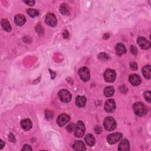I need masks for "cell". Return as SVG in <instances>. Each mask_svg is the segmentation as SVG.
I'll use <instances>...</instances> for the list:
<instances>
[{"label": "cell", "mask_w": 151, "mask_h": 151, "mask_svg": "<svg viewBox=\"0 0 151 151\" xmlns=\"http://www.w3.org/2000/svg\"><path fill=\"white\" fill-rule=\"evenodd\" d=\"M23 150H26V151H28V150H32V148H31V146L29 145H25L23 146Z\"/></svg>", "instance_id": "obj_30"}, {"label": "cell", "mask_w": 151, "mask_h": 151, "mask_svg": "<svg viewBox=\"0 0 151 151\" xmlns=\"http://www.w3.org/2000/svg\"><path fill=\"white\" fill-rule=\"evenodd\" d=\"M86 98L84 96H77L76 100V104L78 108H83L86 105Z\"/></svg>", "instance_id": "obj_16"}, {"label": "cell", "mask_w": 151, "mask_h": 151, "mask_svg": "<svg viewBox=\"0 0 151 151\" xmlns=\"http://www.w3.org/2000/svg\"><path fill=\"white\" fill-rule=\"evenodd\" d=\"M133 109H134L135 113L139 116H144L147 113L146 106L144 103L141 102H137L135 103Z\"/></svg>", "instance_id": "obj_1"}, {"label": "cell", "mask_w": 151, "mask_h": 151, "mask_svg": "<svg viewBox=\"0 0 151 151\" xmlns=\"http://www.w3.org/2000/svg\"><path fill=\"white\" fill-rule=\"evenodd\" d=\"M130 149L129 141L126 139L122 140L118 146V150L121 151H128Z\"/></svg>", "instance_id": "obj_13"}, {"label": "cell", "mask_w": 151, "mask_h": 151, "mask_svg": "<svg viewBox=\"0 0 151 151\" xmlns=\"http://www.w3.org/2000/svg\"><path fill=\"white\" fill-rule=\"evenodd\" d=\"M98 58L102 61H108L110 59L109 55L106 54L105 53H102L100 54H99L98 56Z\"/></svg>", "instance_id": "obj_25"}, {"label": "cell", "mask_w": 151, "mask_h": 151, "mask_svg": "<svg viewBox=\"0 0 151 151\" xmlns=\"http://www.w3.org/2000/svg\"><path fill=\"white\" fill-rule=\"evenodd\" d=\"M24 3H26L27 5H30V6H33L35 4V1H25Z\"/></svg>", "instance_id": "obj_31"}, {"label": "cell", "mask_w": 151, "mask_h": 151, "mask_svg": "<svg viewBox=\"0 0 151 151\" xmlns=\"http://www.w3.org/2000/svg\"><path fill=\"white\" fill-rule=\"evenodd\" d=\"M137 41L139 46L142 49L146 50V49H149L150 47V42L144 37H139Z\"/></svg>", "instance_id": "obj_11"}, {"label": "cell", "mask_w": 151, "mask_h": 151, "mask_svg": "<svg viewBox=\"0 0 151 151\" xmlns=\"http://www.w3.org/2000/svg\"><path fill=\"white\" fill-rule=\"evenodd\" d=\"M114 93V88L112 86H108L106 87L103 92L104 95L106 97H111L113 95Z\"/></svg>", "instance_id": "obj_22"}, {"label": "cell", "mask_w": 151, "mask_h": 151, "mask_svg": "<svg viewBox=\"0 0 151 151\" xmlns=\"http://www.w3.org/2000/svg\"><path fill=\"white\" fill-rule=\"evenodd\" d=\"M142 73L146 78L147 79L150 78L151 71H150V66L149 65H146L142 69Z\"/></svg>", "instance_id": "obj_21"}, {"label": "cell", "mask_w": 151, "mask_h": 151, "mask_svg": "<svg viewBox=\"0 0 151 151\" xmlns=\"http://www.w3.org/2000/svg\"><path fill=\"white\" fill-rule=\"evenodd\" d=\"M116 51L118 56H122L126 52V49L124 44L122 43L118 44L116 46Z\"/></svg>", "instance_id": "obj_17"}, {"label": "cell", "mask_w": 151, "mask_h": 151, "mask_svg": "<svg viewBox=\"0 0 151 151\" xmlns=\"http://www.w3.org/2000/svg\"><path fill=\"white\" fill-rule=\"evenodd\" d=\"M130 68L134 71H136L138 69V65L135 62H132L130 63Z\"/></svg>", "instance_id": "obj_28"}, {"label": "cell", "mask_w": 151, "mask_h": 151, "mask_svg": "<svg viewBox=\"0 0 151 151\" xmlns=\"http://www.w3.org/2000/svg\"><path fill=\"white\" fill-rule=\"evenodd\" d=\"M59 98L63 102L68 103L72 100V94L67 90L63 89L59 92Z\"/></svg>", "instance_id": "obj_5"}, {"label": "cell", "mask_w": 151, "mask_h": 151, "mask_svg": "<svg viewBox=\"0 0 151 151\" xmlns=\"http://www.w3.org/2000/svg\"><path fill=\"white\" fill-rule=\"evenodd\" d=\"M85 142L89 146H93L95 144L94 137L92 134H88L85 137Z\"/></svg>", "instance_id": "obj_19"}, {"label": "cell", "mask_w": 151, "mask_h": 151, "mask_svg": "<svg viewBox=\"0 0 151 151\" xmlns=\"http://www.w3.org/2000/svg\"><path fill=\"white\" fill-rule=\"evenodd\" d=\"M86 128L84 123L82 121H78L76 125L75 129V135L78 138L82 137L85 133Z\"/></svg>", "instance_id": "obj_3"}, {"label": "cell", "mask_w": 151, "mask_h": 151, "mask_svg": "<svg viewBox=\"0 0 151 151\" xmlns=\"http://www.w3.org/2000/svg\"><path fill=\"white\" fill-rule=\"evenodd\" d=\"M46 119L48 120L51 119L53 118L52 113L50 111H46Z\"/></svg>", "instance_id": "obj_29"}, {"label": "cell", "mask_w": 151, "mask_h": 151, "mask_svg": "<svg viewBox=\"0 0 151 151\" xmlns=\"http://www.w3.org/2000/svg\"><path fill=\"white\" fill-rule=\"evenodd\" d=\"M21 126L25 130H29L32 128V122L29 119H24L21 122Z\"/></svg>", "instance_id": "obj_15"}, {"label": "cell", "mask_w": 151, "mask_h": 151, "mask_svg": "<svg viewBox=\"0 0 151 151\" xmlns=\"http://www.w3.org/2000/svg\"><path fill=\"white\" fill-rule=\"evenodd\" d=\"M129 80L130 83L134 86H138L141 82V80H140V77L138 75H135V74L131 75L129 76Z\"/></svg>", "instance_id": "obj_12"}, {"label": "cell", "mask_w": 151, "mask_h": 151, "mask_svg": "<svg viewBox=\"0 0 151 151\" xmlns=\"http://www.w3.org/2000/svg\"><path fill=\"white\" fill-rule=\"evenodd\" d=\"M116 109V103L113 99H109L104 104V109L108 113H112Z\"/></svg>", "instance_id": "obj_10"}, {"label": "cell", "mask_w": 151, "mask_h": 151, "mask_svg": "<svg viewBox=\"0 0 151 151\" xmlns=\"http://www.w3.org/2000/svg\"><path fill=\"white\" fill-rule=\"evenodd\" d=\"M46 23L51 27H55L57 24V19L53 13H48L46 16Z\"/></svg>", "instance_id": "obj_9"}, {"label": "cell", "mask_w": 151, "mask_h": 151, "mask_svg": "<svg viewBox=\"0 0 151 151\" xmlns=\"http://www.w3.org/2000/svg\"><path fill=\"white\" fill-rule=\"evenodd\" d=\"M75 128H76V125H75L74 123H71L66 127V129L69 132H72L75 131Z\"/></svg>", "instance_id": "obj_26"}, {"label": "cell", "mask_w": 151, "mask_h": 151, "mask_svg": "<svg viewBox=\"0 0 151 151\" xmlns=\"http://www.w3.org/2000/svg\"><path fill=\"white\" fill-rule=\"evenodd\" d=\"M70 118L69 115L66 114H61L58 117L57 119V123L59 126H63L70 121Z\"/></svg>", "instance_id": "obj_8"}, {"label": "cell", "mask_w": 151, "mask_h": 151, "mask_svg": "<svg viewBox=\"0 0 151 151\" xmlns=\"http://www.w3.org/2000/svg\"><path fill=\"white\" fill-rule=\"evenodd\" d=\"M26 21L25 17L21 14H18L14 18V22L18 26L23 25Z\"/></svg>", "instance_id": "obj_14"}, {"label": "cell", "mask_w": 151, "mask_h": 151, "mask_svg": "<svg viewBox=\"0 0 151 151\" xmlns=\"http://www.w3.org/2000/svg\"><path fill=\"white\" fill-rule=\"evenodd\" d=\"M130 49H131L132 53H133L134 55H136V53H137V50L134 46H131Z\"/></svg>", "instance_id": "obj_32"}, {"label": "cell", "mask_w": 151, "mask_h": 151, "mask_svg": "<svg viewBox=\"0 0 151 151\" xmlns=\"http://www.w3.org/2000/svg\"><path fill=\"white\" fill-rule=\"evenodd\" d=\"M104 128L107 130H113L116 127V123L112 117L106 118L103 121Z\"/></svg>", "instance_id": "obj_2"}, {"label": "cell", "mask_w": 151, "mask_h": 151, "mask_svg": "<svg viewBox=\"0 0 151 151\" xmlns=\"http://www.w3.org/2000/svg\"><path fill=\"white\" fill-rule=\"evenodd\" d=\"M95 131L97 133V134H100V132H102V129L100 126H96L95 128Z\"/></svg>", "instance_id": "obj_33"}, {"label": "cell", "mask_w": 151, "mask_h": 151, "mask_svg": "<svg viewBox=\"0 0 151 151\" xmlns=\"http://www.w3.org/2000/svg\"><path fill=\"white\" fill-rule=\"evenodd\" d=\"M4 145H5V144L4 143V142L2 140H1V147H0V149H3Z\"/></svg>", "instance_id": "obj_35"}, {"label": "cell", "mask_w": 151, "mask_h": 151, "mask_svg": "<svg viewBox=\"0 0 151 151\" xmlns=\"http://www.w3.org/2000/svg\"><path fill=\"white\" fill-rule=\"evenodd\" d=\"M122 138V134L121 133H114L110 134L107 137V140L109 144L113 145L116 144Z\"/></svg>", "instance_id": "obj_6"}, {"label": "cell", "mask_w": 151, "mask_h": 151, "mask_svg": "<svg viewBox=\"0 0 151 151\" xmlns=\"http://www.w3.org/2000/svg\"><path fill=\"white\" fill-rule=\"evenodd\" d=\"M144 97H145V99H146V100H147L148 102H150V99H151L150 92L149 91H146L144 93Z\"/></svg>", "instance_id": "obj_27"}, {"label": "cell", "mask_w": 151, "mask_h": 151, "mask_svg": "<svg viewBox=\"0 0 151 151\" xmlns=\"http://www.w3.org/2000/svg\"><path fill=\"white\" fill-rule=\"evenodd\" d=\"M69 34L68 31H65L64 32V33H63V37L65 39H67L69 37Z\"/></svg>", "instance_id": "obj_34"}, {"label": "cell", "mask_w": 151, "mask_h": 151, "mask_svg": "<svg viewBox=\"0 0 151 151\" xmlns=\"http://www.w3.org/2000/svg\"><path fill=\"white\" fill-rule=\"evenodd\" d=\"M73 148H74V149L76 150H79V151L86 150L84 144L83 142L82 141H80V140H77L75 142L73 145Z\"/></svg>", "instance_id": "obj_18"}, {"label": "cell", "mask_w": 151, "mask_h": 151, "mask_svg": "<svg viewBox=\"0 0 151 151\" xmlns=\"http://www.w3.org/2000/svg\"><path fill=\"white\" fill-rule=\"evenodd\" d=\"M27 12V13L30 17L33 18L37 17L39 15V12L37 10H35V9H31V8L28 9Z\"/></svg>", "instance_id": "obj_24"}, {"label": "cell", "mask_w": 151, "mask_h": 151, "mask_svg": "<svg viewBox=\"0 0 151 151\" xmlns=\"http://www.w3.org/2000/svg\"><path fill=\"white\" fill-rule=\"evenodd\" d=\"M78 75L83 82H87L90 79V76L88 69L87 67H82L78 70Z\"/></svg>", "instance_id": "obj_7"}, {"label": "cell", "mask_w": 151, "mask_h": 151, "mask_svg": "<svg viewBox=\"0 0 151 151\" xmlns=\"http://www.w3.org/2000/svg\"><path fill=\"white\" fill-rule=\"evenodd\" d=\"M1 26L4 30L10 32L11 31V26L9 21L6 19H3L1 20Z\"/></svg>", "instance_id": "obj_20"}, {"label": "cell", "mask_w": 151, "mask_h": 151, "mask_svg": "<svg viewBox=\"0 0 151 151\" xmlns=\"http://www.w3.org/2000/svg\"><path fill=\"white\" fill-rule=\"evenodd\" d=\"M116 78V73L114 70L111 69H107L104 73V78L106 82L109 83L113 82Z\"/></svg>", "instance_id": "obj_4"}, {"label": "cell", "mask_w": 151, "mask_h": 151, "mask_svg": "<svg viewBox=\"0 0 151 151\" xmlns=\"http://www.w3.org/2000/svg\"><path fill=\"white\" fill-rule=\"evenodd\" d=\"M60 11L63 15H69V8L66 4H61L60 7Z\"/></svg>", "instance_id": "obj_23"}]
</instances>
